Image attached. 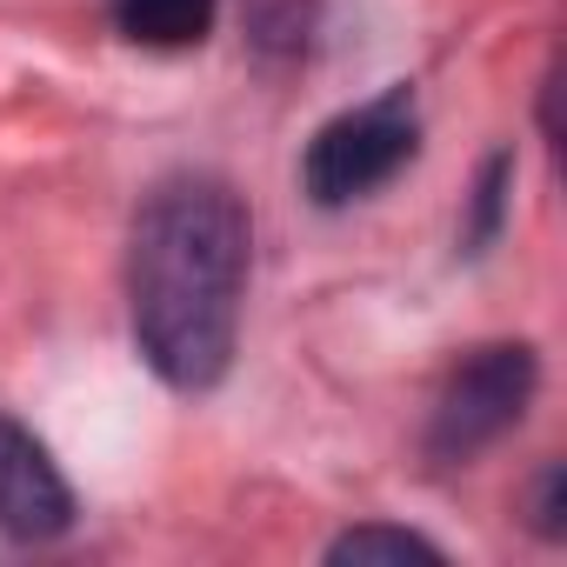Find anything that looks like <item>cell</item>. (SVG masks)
I'll use <instances>...</instances> for the list:
<instances>
[{
    "instance_id": "52a82bcc",
    "label": "cell",
    "mask_w": 567,
    "mask_h": 567,
    "mask_svg": "<svg viewBox=\"0 0 567 567\" xmlns=\"http://www.w3.org/2000/svg\"><path fill=\"white\" fill-rule=\"evenodd\" d=\"M368 560H434L441 567L447 547L414 534V527H388V520H361V527L328 540V567H368Z\"/></svg>"
},
{
    "instance_id": "9c48e42d",
    "label": "cell",
    "mask_w": 567,
    "mask_h": 567,
    "mask_svg": "<svg viewBox=\"0 0 567 567\" xmlns=\"http://www.w3.org/2000/svg\"><path fill=\"white\" fill-rule=\"evenodd\" d=\"M540 134H547V147H560V61L540 74Z\"/></svg>"
},
{
    "instance_id": "ba28073f",
    "label": "cell",
    "mask_w": 567,
    "mask_h": 567,
    "mask_svg": "<svg viewBox=\"0 0 567 567\" xmlns=\"http://www.w3.org/2000/svg\"><path fill=\"white\" fill-rule=\"evenodd\" d=\"M527 520H534V534H540V540H560V534H567V467H560V461H547V467L534 474Z\"/></svg>"
},
{
    "instance_id": "8992f818",
    "label": "cell",
    "mask_w": 567,
    "mask_h": 567,
    "mask_svg": "<svg viewBox=\"0 0 567 567\" xmlns=\"http://www.w3.org/2000/svg\"><path fill=\"white\" fill-rule=\"evenodd\" d=\"M507 200H514V147H494L474 174L467 194V220H461V254H487L507 227Z\"/></svg>"
},
{
    "instance_id": "5b68a950",
    "label": "cell",
    "mask_w": 567,
    "mask_h": 567,
    "mask_svg": "<svg viewBox=\"0 0 567 567\" xmlns=\"http://www.w3.org/2000/svg\"><path fill=\"white\" fill-rule=\"evenodd\" d=\"M214 14H220V0H114L121 41L154 48V54L200 48V41L214 34Z\"/></svg>"
},
{
    "instance_id": "277c9868",
    "label": "cell",
    "mask_w": 567,
    "mask_h": 567,
    "mask_svg": "<svg viewBox=\"0 0 567 567\" xmlns=\"http://www.w3.org/2000/svg\"><path fill=\"white\" fill-rule=\"evenodd\" d=\"M74 527V487L48 441L0 414V534L14 540H61Z\"/></svg>"
},
{
    "instance_id": "6da1fadb",
    "label": "cell",
    "mask_w": 567,
    "mask_h": 567,
    "mask_svg": "<svg viewBox=\"0 0 567 567\" xmlns=\"http://www.w3.org/2000/svg\"><path fill=\"white\" fill-rule=\"evenodd\" d=\"M254 267V214L220 174H167L127 227V321L141 361L174 394L227 381Z\"/></svg>"
},
{
    "instance_id": "7a4b0ae2",
    "label": "cell",
    "mask_w": 567,
    "mask_h": 567,
    "mask_svg": "<svg viewBox=\"0 0 567 567\" xmlns=\"http://www.w3.org/2000/svg\"><path fill=\"white\" fill-rule=\"evenodd\" d=\"M534 388H540V354L527 341H481V348H467L434 388L427 441H421L427 461L434 467L481 461L501 434L520 427V414L534 408Z\"/></svg>"
},
{
    "instance_id": "3957f363",
    "label": "cell",
    "mask_w": 567,
    "mask_h": 567,
    "mask_svg": "<svg viewBox=\"0 0 567 567\" xmlns=\"http://www.w3.org/2000/svg\"><path fill=\"white\" fill-rule=\"evenodd\" d=\"M414 154H421V101L408 81H394L374 101L315 127V141L301 154V194L315 207H354V200L381 194Z\"/></svg>"
}]
</instances>
